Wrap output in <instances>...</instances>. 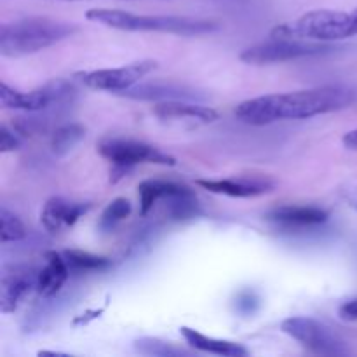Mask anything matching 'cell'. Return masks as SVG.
<instances>
[{
    "label": "cell",
    "instance_id": "20",
    "mask_svg": "<svg viewBox=\"0 0 357 357\" xmlns=\"http://www.w3.org/2000/svg\"><path fill=\"white\" fill-rule=\"evenodd\" d=\"M63 257H65L70 271L91 272V271H105V268L112 267L110 258L98 257V255L87 253V251L66 250L63 251Z\"/></svg>",
    "mask_w": 357,
    "mask_h": 357
},
{
    "label": "cell",
    "instance_id": "21",
    "mask_svg": "<svg viewBox=\"0 0 357 357\" xmlns=\"http://www.w3.org/2000/svg\"><path fill=\"white\" fill-rule=\"evenodd\" d=\"M135 351L142 356L150 357H181L190 356V352L181 347H174L169 342H164L160 338L145 337L135 342Z\"/></svg>",
    "mask_w": 357,
    "mask_h": 357
},
{
    "label": "cell",
    "instance_id": "26",
    "mask_svg": "<svg viewBox=\"0 0 357 357\" xmlns=\"http://www.w3.org/2000/svg\"><path fill=\"white\" fill-rule=\"evenodd\" d=\"M344 145L347 146V149L356 150L357 152V129H354V131H349L347 135L344 136Z\"/></svg>",
    "mask_w": 357,
    "mask_h": 357
},
{
    "label": "cell",
    "instance_id": "14",
    "mask_svg": "<svg viewBox=\"0 0 357 357\" xmlns=\"http://www.w3.org/2000/svg\"><path fill=\"white\" fill-rule=\"evenodd\" d=\"M68 275L70 267L63 253L49 251V253H45V267L38 271L37 288L35 289L42 298H51L63 288Z\"/></svg>",
    "mask_w": 357,
    "mask_h": 357
},
{
    "label": "cell",
    "instance_id": "6",
    "mask_svg": "<svg viewBox=\"0 0 357 357\" xmlns=\"http://www.w3.org/2000/svg\"><path fill=\"white\" fill-rule=\"evenodd\" d=\"M331 51H337V49L324 42L272 37L268 42L248 47L241 54V59L248 65H271V63H284L291 61V59L309 58V56L328 54Z\"/></svg>",
    "mask_w": 357,
    "mask_h": 357
},
{
    "label": "cell",
    "instance_id": "3",
    "mask_svg": "<svg viewBox=\"0 0 357 357\" xmlns=\"http://www.w3.org/2000/svg\"><path fill=\"white\" fill-rule=\"evenodd\" d=\"M86 17L115 30L159 31V33H173L181 37L213 33L220 28L216 21L209 20L188 16H146V14H135L119 9H89Z\"/></svg>",
    "mask_w": 357,
    "mask_h": 357
},
{
    "label": "cell",
    "instance_id": "4",
    "mask_svg": "<svg viewBox=\"0 0 357 357\" xmlns=\"http://www.w3.org/2000/svg\"><path fill=\"white\" fill-rule=\"evenodd\" d=\"M354 35H357V7L352 13L328 9L310 10L298 20L279 24L271 31V37L309 42L344 40Z\"/></svg>",
    "mask_w": 357,
    "mask_h": 357
},
{
    "label": "cell",
    "instance_id": "8",
    "mask_svg": "<svg viewBox=\"0 0 357 357\" xmlns=\"http://www.w3.org/2000/svg\"><path fill=\"white\" fill-rule=\"evenodd\" d=\"M157 68V61L153 59H142V61L129 63L121 68H103L91 70V72H77L75 79H79L89 89L108 91V93H124L135 87L143 77Z\"/></svg>",
    "mask_w": 357,
    "mask_h": 357
},
{
    "label": "cell",
    "instance_id": "27",
    "mask_svg": "<svg viewBox=\"0 0 357 357\" xmlns=\"http://www.w3.org/2000/svg\"><path fill=\"white\" fill-rule=\"evenodd\" d=\"M253 305H255V300L251 298V296H248V298H243L239 302V309H243V307H246V312H253Z\"/></svg>",
    "mask_w": 357,
    "mask_h": 357
},
{
    "label": "cell",
    "instance_id": "13",
    "mask_svg": "<svg viewBox=\"0 0 357 357\" xmlns=\"http://www.w3.org/2000/svg\"><path fill=\"white\" fill-rule=\"evenodd\" d=\"M199 187L213 194L230 195V197H257L272 190V181L265 178H229V180H197Z\"/></svg>",
    "mask_w": 357,
    "mask_h": 357
},
{
    "label": "cell",
    "instance_id": "1",
    "mask_svg": "<svg viewBox=\"0 0 357 357\" xmlns=\"http://www.w3.org/2000/svg\"><path fill=\"white\" fill-rule=\"evenodd\" d=\"M354 103V91L328 86L253 98L243 101L236 108V115L239 121L250 126H268L279 121H300L331 114Z\"/></svg>",
    "mask_w": 357,
    "mask_h": 357
},
{
    "label": "cell",
    "instance_id": "9",
    "mask_svg": "<svg viewBox=\"0 0 357 357\" xmlns=\"http://www.w3.org/2000/svg\"><path fill=\"white\" fill-rule=\"evenodd\" d=\"M72 93V84L66 82V80H54V82L30 91V93H21V91L13 89L6 82H2L0 84V105L3 108H9V110L40 112L47 108L49 105L68 100Z\"/></svg>",
    "mask_w": 357,
    "mask_h": 357
},
{
    "label": "cell",
    "instance_id": "15",
    "mask_svg": "<svg viewBox=\"0 0 357 357\" xmlns=\"http://www.w3.org/2000/svg\"><path fill=\"white\" fill-rule=\"evenodd\" d=\"M328 211L314 206H279L267 213V220L288 227H310L328 222Z\"/></svg>",
    "mask_w": 357,
    "mask_h": 357
},
{
    "label": "cell",
    "instance_id": "28",
    "mask_svg": "<svg viewBox=\"0 0 357 357\" xmlns=\"http://www.w3.org/2000/svg\"><path fill=\"white\" fill-rule=\"evenodd\" d=\"M65 2H77V0H65Z\"/></svg>",
    "mask_w": 357,
    "mask_h": 357
},
{
    "label": "cell",
    "instance_id": "7",
    "mask_svg": "<svg viewBox=\"0 0 357 357\" xmlns=\"http://www.w3.org/2000/svg\"><path fill=\"white\" fill-rule=\"evenodd\" d=\"M281 330L314 354L347 356L351 352L345 340H342L335 331H331V328L314 317H289V319L282 321Z\"/></svg>",
    "mask_w": 357,
    "mask_h": 357
},
{
    "label": "cell",
    "instance_id": "10",
    "mask_svg": "<svg viewBox=\"0 0 357 357\" xmlns=\"http://www.w3.org/2000/svg\"><path fill=\"white\" fill-rule=\"evenodd\" d=\"M37 278L38 272L31 267H13L9 272H3L0 282V312H14L21 300L37 288Z\"/></svg>",
    "mask_w": 357,
    "mask_h": 357
},
{
    "label": "cell",
    "instance_id": "18",
    "mask_svg": "<svg viewBox=\"0 0 357 357\" xmlns=\"http://www.w3.org/2000/svg\"><path fill=\"white\" fill-rule=\"evenodd\" d=\"M192 91L183 89L178 86H167V84H146V86L131 87L124 91V96L135 98V100H190Z\"/></svg>",
    "mask_w": 357,
    "mask_h": 357
},
{
    "label": "cell",
    "instance_id": "16",
    "mask_svg": "<svg viewBox=\"0 0 357 357\" xmlns=\"http://www.w3.org/2000/svg\"><path fill=\"white\" fill-rule=\"evenodd\" d=\"M190 188L183 187L180 183L167 180H145L139 183L138 195H139V215L146 216L153 209V206L164 199H173L178 195L190 194Z\"/></svg>",
    "mask_w": 357,
    "mask_h": 357
},
{
    "label": "cell",
    "instance_id": "17",
    "mask_svg": "<svg viewBox=\"0 0 357 357\" xmlns=\"http://www.w3.org/2000/svg\"><path fill=\"white\" fill-rule=\"evenodd\" d=\"M181 335L187 340V344L192 349L201 352H209V354L216 356H225V357H246L250 354L244 345L236 344V342L230 340H220V338L206 337V335L199 333V331L192 330V328L183 326L181 328Z\"/></svg>",
    "mask_w": 357,
    "mask_h": 357
},
{
    "label": "cell",
    "instance_id": "2",
    "mask_svg": "<svg viewBox=\"0 0 357 357\" xmlns=\"http://www.w3.org/2000/svg\"><path fill=\"white\" fill-rule=\"evenodd\" d=\"M77 26L51 17H26L0 26V54L23 58L72 37Z\"/></svg>",
    "mask_w": 357,
    "mask_h": 357
},
{
    "label": "cell",
    "instance_id": "11",
    "mask_svg": "<svg viewBox=\"0 0 357 357\" xmlns=\"http://www.w3.org/2000/svg\"><path fill=\"white\" fill-rule=\"evenodd\" d=\"M91 209L89 202L68 201L65 197H52L45 202L40 213V223L49 234L63 232L68 227L75 225L80 216Z\"/></svg>",
    "mask_w": 357,
    "mask_h": 357
},
{
    "label": "cell",
    "instance_id": "25",
    "mask_svg": "<svg viewBox=\"0 0 357 357\" xmlns=\"http://www.w3.org/2000/svg\"><path fill=\"white\" fill-rule=\"evenodd\" d=\"M340 317L345 321H357V298L351 300V302H345L340 307Z\"/></svg>",
    "mask_w": 357,
    "mask_h": 357
},
{
    "label": "cell",
    "instance_id": "23",
    "mask_svg": "<svg viewBox=\"0 0 357 357\" xmlns=\"http://www.w3.org/2000/svg\"><path fill=\"white\" fill-rule=\"evenodd\" d=\"M0 222H2V229H0L2 243H16V241L26 237L24 223L13 211H9L6 206H2V209H0Z\"/></svg>",
    "mask_w": 357,
    "mask_h": 357
},
{
    "label": "cell",
    "instance_id": "24",
    "mask_svg": "<svg viewBox=\"0 0 357 357\" xmlns=\"http://www.w3.org/2000/svg\"><path fill=\"white\" fill-rule=\"evenodd\" d=\"M20 145L21 142L17 139V136L7 126H2L0 128V152H13V150L20 149Z\"/></svg>",
    "mask_w": 357,
    "mask_h": 357
},
{
    "label": "cell",
    "instance_id": "19",
    "mask_svg": "<svg viewBox=\"0 0 357 357\" xmlns=\"http://www.w3.org/2000/svg\"><path fill=\"white\" fill-rule=\"evenodd\" d=\"M86 138V128L77 122L59 126L51 138V150L54 155L65 157Z\"/></svg>",
    "mask_w": 357,
    "mask_h": 357
},
{
    "label": "cell",
    "instance_id": "5",
    "mask_svg": "<svg viewBox=\"0 0 357 357\" xmlns=\"http://www.w3.org/2000/svg\"><path fill=\"white\" fill-rule=\"evenodd\" d=\"M101 157L112 162V176L114 181L121 180L128 171L138 164H160V166H174L176 159L169 153L162 152L149 143L124 138H105L98 145Z\"/></svg>",
    "mask_w": 357,
    "mask_h": 357
},
{
    "label": "cell",
    "instance_id": "12",
    "mask_svg": "<svg viewBox=\"0 0 357 357\" xmlns=\"http://www.w3.org/2000/svg\"><path fill=\"white\" fill-rule=\"evenodd\" d=\"M153 114L160 121H192L199 122V124H211L220 117L215 108L190 103L185 100L160 101L153 107Z\"/></svg>",
    "mask_w": 357,
    "mask_h": 357
},
{
    "label": "cell",
    "instance_id": "22",
    "mask_svg": "<svg viewBox=\"0 0 357 357\" xmlns=\"http://www.w3.org/2000/svg\"><path fill=\"white\" fill-rule=\"evenodd\" d=\"M131 215V202L124 197H117L110 202V204L105 208V211L101 213L100 223H98V229L101 232H112L122 220H126Z\"/></svg>",
    "mask_w": 357,
    "mask_h": 357
}]
</instances>
